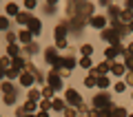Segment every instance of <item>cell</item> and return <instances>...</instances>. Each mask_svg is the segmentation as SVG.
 Returning a JSON list of instances; mask_svg holds the SVG:
<instances>
[{
  "instance_id": "6da1fadb",
  "label": "cell",
  "mask_w": 133,
  "mask_h": 117,
  "mask_svg": "<svg viewBox=\"0 0 133 117\" xmlns=\"http://www.w3.org/2000/svg\"><path fill=\"white\" fill-rule=\"evenodd\" d=\"M93 108H95V113H100V111H107V108H111L109 95H95V99H93Z\"/></svg>"
},
{
  "instance_id": "7a4b0ae2",
  "label": "cell",
  "mask_w": 133,
  "mask_h": 117,
  "mask_svg": "<svg viewBox=\"0 0 133 117\" xmlns=\"http://www.w3.org/2000/svg\"><path fill=\"white\" fill-rule=\"evenodd\" d=\"M102 38L115 47V44H120V38L122 35H120V31H115V29H104V31H102Z\"/></svg>"
},
{
  "instance_id": "3957f363",
  "label": "cell",
  "mask_w": 133,
  "mask_h": 117,
  "mask_svg": "<svg viewBox=\"0 0 133 117\" xmlns=\"http://www.w3.org/2000/svg\"><path fill=\"white\" fill-rule=\"evenodd\" d=\"M64 33H66V27H64V24H58V27H56V44H58L60 49L66 47V38H64Z\"/></svg>"
},
{
  "instance_id": "277c9868",
  "label": "cell",
  "mask_w": 133,
  "mask_h": 117,
  "mask_svg": "<svg viewBox=\"0 0 133 117\" xmlns=\"http://www.w3.org/2000/svg\"><path fill=\"white\" fill-rule=\"evenodd\" d=\"M66 102H71L73 106H82V97L78 95V91H73V89H66Z\"/></svg>"
},
{
  "instance_id": "5b68a950",
  "label": "cell",
  "mask_w": 133,
  "mask_h": 117,
  "mask_svg": "<svg viewBox=\"0 0 133 117\" xmlns=\"http://www.w3.org/2000/svg\"><path fill=\"white\" fill-rule=\"evenodd\" d=\"M111 71V64H107V62H102V64H98V66H93V71L91 73L95 75V77H104L107 73Z\"/></svg>"
},
{
  "instance_id": "8992f818",
  "label": "cell",
  "mask_w": 133,
  "mask_h": 117,
  "mask_svg": "<svg viewBox=\"0 0 133 117\" xmlns=\"http://www.w3.org/2000/svg\"><path fill=\"white\" fill-rule=\"evenodd\" d=\"M49 86H51L53 91H60V89H62V80H60V75L53 73V71H51V75H49Z\"/></svg>"
},
{
  "instance_id": "52a82bcc",
  "label": "cell",
  "mask_w": 133,
  "mask_h": 117,
  "mask_svg": "<svg viewBox=\"0 0 133 117\" xmlns=\"http://www.w3.org/2000/svg\"><path fill=\"white\" fill-rule=\"evenodd\" d=\"M118 53H124V47H122V44H115V47H109V49H107V53H104V55L109 57V60H113V57L118 55Z\"/></svg>"
},
{
  "instance_id": "ba28073f",
  "label": "cell",
  "mask_w": 133,
  "mask_h": 117,
  "mask_svg": "<svg viewBox=\"0 0 133 117\" xmlns=\"http://www.w3.org/2000/svg\"><path fill=\"white\" fill-rule=\"evenodd\" d=\"M31 38H33V35H31V31H29V29H22V31L18 33V40L24 44V47H27V44H31Z\"/></svg>"
},
{
  "instance_id": "9c48e42d",
  "label": "cell",
  "mask_w": 133,
  "mask_h": 117,
  "mask_svg": "<svg viewBox=\"0 0 133 117\" xmlns=\"http://www.w3.org/2000/svg\"><path fill=\"white\" fill-rule=\"evenodd\" d=\"M91 24H93L95 29H104L107 18H104V16H91Z\"/></svg>"
},
{
  "instance_id": "30bf717a",
  "label": "cell",
  "mask_w": 133,
  "mask_h": 117,
  "mask_svg": "<svg viewBox=\"0 0 133 117\" xmlns=\"http://www.w3.org/2000/svg\"><path fill=\"white\" fill-rule=\"evenodd\" d=\"M27 27H29V31H31V35H38L42 24H40V20H38V18H31V22H29Z\"/></svg>"
},
{
  "instance_id": "8fae6325",
  "label": "cell",
  "mask_w": 133,
  "mask_h": 117,
  "mask_svg": "<svg viewBox=\"0 0 133 117\" xmlns=\"http://www.w3.org/2000/svg\"><path fill=\"white\" fill-rule=\"evenodd\" d=\"M33 80H36V77H33L29 71H27V73H20V84H22V86H31Z\"/></svg>"
},
{
  "instance_id": "7c38bea8",
  "label": "cell",
  "mask_w": 133,
  "mask_h": 117,
  "mask_svg": "<svg viewBox=\"0 0 133 117\" xmlns=\"http://www.w3.org/2000/svg\"><path fill=\"white\" fill-rule=\"evenodd\" d=\"M118 20H120V24H131L133 22V16H131V11H120Z\"/></svg>"
},
{
  "instance_id": "4fadbf2b",
  "label": "cell",
  "mask_w": 133,
  "mask_h": 117,
  "mask_svg": "<svg viewBox=\"0 0 133 117\" xmlns=\"http://www.w3.org/2000/svg\"><path fill=\"white\" fill-rule=\"evenodd\" d=\"M5 77H9V80H14V77H20V69H16V66H9V69L5 71Z\"/></svg>"
},
{
  "instance_id": "5bb4252c",
  "label": "cell",
  "mask_w": 133,
  "mask_h": 117,
  "mask_svg": "<svg viewBox=\"0 0 133 117\" xmlns=\"http://www.w3.org/2000/svg\"><path fill=\"white\" fill-rule=\"evenodd\" d=\"M31 18H33V16H29L27 11H22V13H18V16H16V20H18L20 24H29V22H31Z\"/></svg>"
},
{
  "instance_id": "9a60e30c",
  "label": "cell",
  "mask_w": 133,
  "mask_h": 117,
  "mask_svg": "<svg viewBox=\"0 0 133 117\" xmlns=\"http://www.w3.org/2000/svg\"><path fill=\"white\" fill-rule=\"evenodd\" d=\"M62 66H64L66 71H69V69H73V66H76V57H73V55H66L64 60H62Z\"/></svg>"
},
{
  "instance_id": "2e32d148",
  "label": "cell",
  "mask_w": 133,
  "mask_h": 117,
  "mask_svg": "<svg viewBox=\"0 0 133 117\" xmlns=\"http://www.w3.org/2000/svg\"><path fill=\"white\" fill-rule=\"evenodd\" d=\"M111 115L113 117H127V111L122 106H111Z\"/></svg>"
},
{
  "instance_id": "e0dca14e",
  "label": "cell",
  "mask_w": 133,
  "mask_h": 117,
  "mask_svg": "<svg viewBox=\"0 0 133 117\" xmlns=\"http://www.w3.org/2000/svg\"><path fill=\"white\" fill-rule=\"evenodd\" d=\"M124 71H127L124 64H111V73H113V75H122Z\"/></svg>"
},
{
  "instance_id": "ac0fdd59",
  "label": "cell",
  "mask_w": 133,
  "mask_h": 117,
  "mask_svg": "<svg viewBox=\"0 0 133 117\" xmlns=\"http://www.w3.org/2000/svg\"><path fill=\"white\" fill-rule=\"evenodd\" d=\"M7 53H9V57H14V60H16L18 53H20V49L16 47V44H11V47H7Z\"/></svg>"
},
{
  "instance_id": "d6986e66",
  "label": "cell",
  "mask_w": 133,
  "mask_h": 117,
  "mask_svg": "<svg viewBox=\"0 0 133 117\" xmlns=\"http://www.w3.org/2000/svg\"><path fill=\"white\" fill-rule=\"evenodd\" d=\"M0 89L5 91V95H7V93H16V89H14V84H11V82H2V86H0Z\"/></svg>"
},
{
  "instance_id": "ffe728a7",
  "label": "cell",
  "mask_w": 133,
  "mask_h": 117,
  "mask_svg": "<svg viewBox=\"0 0 133 117\" xmlns=\"http://www.w3.org/2000/svg\"><path fill=\"white\" fill-rule=\"evenodd\" d=\"M51 108H53V111H64V102H62V99H53Z\"/></svg>"
},
{
  "instance_id": "44dd1931",
  "label": "cell",
  "mask_w": 133,
  "mask_h": 117,
  "mask_svg": "<svg viewBox=\"0 0 133 117\" xmlns=\"http://www.w3.org/2000/svg\"><path fill=\"white\" fill-rule=\"evenodd\" d=\"M84 84L87 86H98V77H95V75H89V77L84 80Z\"/></svg>"
},
{
  "instance_id": "7402d4cb",
  "label": "cell",
  "mask_w": 133,
  "mask_h": 117,
  "mask_svg": "<svg viewBox=\"0 0 133 117\" xmlns=\"http://www.w3.org/2000/svg\"><path fill=\"white\" fill-rule=\"evenodd\" d=\"M7 13L9 16H18V7H16L14 2H9V5H7Z\"/></svg>"
},
{
  "instance_id": "603a6c76",
  "label": "cell",
  "mask_w": 133,
  "mask_h": 117,
  "mask_svg": "<svg viewBox=\"0 0 133 117\" xmlns=\"http://www.w3.org/2000/svg\"><path fill=\"white\" fill-rule=\"evenodd\" d=\"M11 66H16V69H24V66H27V62H24L22 57H16V60H14V64H11Z\"/></svg>"
},
{
  "instance_id": "cb8c5ba5",
  "label": "cell",
  "mask_w": 133,
  "mask_h": 117,
  "mask_svg": "<svg viewBox=\"0 0 133 117\" xmlns=\"http://www.w3.org/2000/svg\"><path fill=\"white\" fill-rule=\"evenodd\" d=\"M16 38H18V35H16L14 31H7V44H9V47H11V44L16 42Z\"/></svg>"
},
{
  "instance_id": "d4e9b609",
  "label": "cell",
  "mask_w": 133,
  "mask_h": 117,
  "mask_svg": "<svg viewBox=\"0 0 133 117\" xmlns=\"http://www.w3.org/2000/svg\"><path fill=\"white\" fill-rule=\"evenodd\" d=\"M91 53H93V47H91V44H84V47H82V55H84V57H89Z\"/></svg>"
},
{
  "instance_id": "484cf974",
  "label": "cell",
  "mask_w": 133,
  "mask_h": 117,
  "mask_svg": "<svg viewBox=\"0 0 133 117\" xmlns=\"http://www.w3.org/2000/svg\"><path fill=\"white\" fill-rule=\"evenodd\" d=\"M51 95H53V89H51V86H44V89H42V97H44V99H49Z\"/></svg>"
},
{
  "instance_id": "4316f807",
  "label": "cell",
  "mask_w": 133,
  "mask_h": 117,
  "mask_svg": "<svg viewBox=\"0 0 133 117\" xmlns=\"http://www.w3.org/2000/svg\"><path fill=\"white\" fill-rule=\"evenodd\" d=\"M9 29V18H0V31H7Z\"/></svg>"
},
{
  "instance_id": "83f0119b",
  "label": "cell",
  "mask_w": 133,
  "mask_h": 117,
  "mask_svg": "<svg viewBox=\"0 0 133 117\" xmlns=\"http://www.w3.org/2000/svg\"><path fill=\"white\" fill-rule=\"evenodd\" d=\"M40 95H42L40 91H31V93H29V99H31V102H38V99H40Z\"/></svg>"
},
{
  "instance_id": "f1b7e54d",
  "label": "cell",
  "mask_w": 133,
  "mask_h": 117,
  "mask_svg": "<svg viewBox=\"0 0 133 117\" xmlns=\"http://www.w3.org/2000/svg\"><path fill=\"white\" fill-rule=\"evenodd\" d=\"M36 108H38V106H36V102H31V99H29V102L24 104V111H27V113H31V111H36Z\"/></svg>"
},
{
  "instance_id": "f546056e",
  "label": "cell",
  "mask_w": 133,
  "mask_h": 117,
  "mask_svg": "<svg viewBox=\"0 0 133 117\" xmlns=\"http://www.w3.org/2000/svg\"><path fill=\"white\" fill-rule=\"evenodd\" d=\"M80 66H82V69H91V57H82V60H80Z\"/></svg>"
},
{
  "instance_id": "4dcf8cb0",
  "label": "cell",
  "mask_w": 133,
  "mask_h": 117,
  "mask_svg": "<svg viewBox=\"0 0 133 117\" xmlns=\"http://www.w3.org/2000/svg\"><path fill=\"white\" fill-rule=\"evenodd\" d=\"M16 102V93H7L5 95V104H14Z\"/></svg>"
},
{
  "instance_id": "1f68e13d",
  "label": "cell",
  "mask_w": 133,
  "mask_h": 117,
  "mask_svg": "<svg viewBox=\"0 0 133 117\" xmlns=\"http://www.w3.org/2000/svg\"><path fill=\"white\" fill-rule=\"evenodd\" d=\"M98 86L100 89H107V86H109V80H107V77H98Z\"/></svg>"
},
{
  "instance_id": "d6a6232c",
  "label": "cell",
  "mask_w": 133,
  "mask_h": 117,
  "mask_svg": "<svg viewBox=\"0 0 133 117\" xmlns=\"http://www.w3.org/2000/svg\"><path fill=\"white\" fill-rule=\"evenodd\" d=\"M49 108H51V102L49 99H42L40 102V111H49Z\"/></svg>"
},
{
  "instance_id": "836d02e7",
  "label": "cell",
  "mask_w": 133,
  "mask_h": 117,
  "mask_svg": "<svg viewBox=\"0 0 133 117\" xmlns=\"http://www.w3.org/2000/svg\"><path fill=\"white\" fill-rule=\"evenodd\" d=\"M124 66H127L129 71H133V55H127V64Z\"/></svg>"
},
{
  "instance_id": "e575fe53",
  "label": "cell",
  "mask_w": 133,
  "mask_h": 117,
  "mask_svg": "<svg viewBox=\"0 0 133 117\" xmlns=\"http://www.w3.org/2000/svg\"><path fill=\"white\" fill-rule=\"evenodd\" d=\"M124 89H127V84H124V82H118V84H115V93H122Z\"/></svg>"
},
{
  "instance_id": "d590c367",
  "label": "cell",
  "mask_w": 133,
  "mask_h": 117,
  "mask_svg": "<svg viewBox=\"0 0 133 117\" xmlns=\"http://www.w3.org/2000/svg\"><path fill=\"white\" fill-rule=\"evenodd\" d=\"M78 113L73 111V108H64V117H76Z\"/></svg>"
},
{
  "instance_id": "8d00e7d4",
  "label": "cell",
  "mask_w": 133,
  "mask_h": 117,
  "mask_svg": "<svg viewBox=\"0 0 133 117\" xmlns=\"http://www.w3.org/2000/svg\"><path fill=\"white\" fill-rule=\"evenodd\" d=\"M0 66H2V69H7V66H9V55H7V57H2V60H0Z\"/></svg>"
},
{
  "instance_id": "74e56055",
  "label": "cell",
  "mask_w": 133,
  "mask_h": 117,
  "mask_svg": "<svg viewBox=\"0 0 133 117\" xmlns=\"http://www.w3.org/2000/svg\"><path fill=\"white\" fill-rule=\"evenodd\" d=\"M27 51L29 53H36V51H38V47H36V44H27Z\"/></svg>"
},
{
  "instance_id": "f35d334b",
  "label": "cell",
  "mask_w": 133,
  "mask_h": 117,
  "mask_svg": "<svg viewBox=\"0 0 133 117\" xmlns=\"http://www.w3.org/2000/svg\"><path fill=\"white\" fill-rule=\"evenodd\" d=\"M24 7H27V9H33V7H36V2H33V0H27V2H24Z\"/></svg>"
},
{
  "instance_id": "ab89813d",
  "label": "cell",
  "mask_w": 133,
  "mask_h": 117,
  "mask_svg": "<svg viewBox=\"0 0 133 117\" xmlns=\"http://www.w3.org/2000/svg\"><path fill=\"white\" fill-rule=\"evenodd\" d=\"M127 84H131V86H133V71L127 75Z\"/></svg>"
},
{
  "instance_id": "60d3db41",
  "label": "cell",
  "mask_w": 133,
  "mask_h": 117,
  "mask_svg": "<svg viewBox=\"0 0 133 117\" xmlns=\"http://www.w3.org/2000/svg\"><path fill=\"white\" fill-rule=\"evenodd\" d=\"M127 55H133V42H131V44L127 47Z\"/></svg>"
},
{
  "instance_id": "b9f144b4",
  "label": "cell",
  "mask_w": 133,
  "mask_h": 117,
  "mask_svg": "<svg viewBox=\"0 0 133 117\" xmlns=\"http://www.w3.org/2000/svg\"><path fill=\"white\" fill-rule=\"evenodd\" d=\"M133 9V0H129V2H127V11H131Z\"/></svg>"
},
{
  "instance_id": "7bdbcfd3",
  "label": "cell",
  "mask_w": 133,
  "mask_h": 117,
  "mask_svg": "<svg viewBox=\"0 0 133 117\" xmlns=\"http://www.w3.org/2000/svg\"><path fill=\"white\" fill-rule=\"evenodd\" d=\"M38 117H49V113H47V111H40V113H38Z\"/></svg>"
},
{
  "instance_id": "ee69618b",
  "label": "cell",
  "mask_w": 133,
  "mask_h": 117,
  "mask_svg": "<svg viewBox=\"0 0 133 117\" xmlns=\"http://www.w3.org/2000/svg\"><path fill=\"white\" fill-rule=\"evenodd\" d=\"M5 71H7V69H2V66H0V80L5 77Z\"/></svg>"
},
{
  "instance_id": "f6af8a7d",
  "label": "cell",
  "mask_w": 133,
  "mask_h": 117,
  "mask_svg": "<svg viewBox=\"0 0 133 117\" xmlns=\"http://www.w3.org/2000/svg\"><path fill=\"white\" fill-rule=\"evenodd\" d=\"M129 29H131V31H133V22H131V24H129Z\"/></svg>"
},
{
  "instance_id": "bcb514c9",
  "label": "cell",
  "mask_w": 133,
  "mask_h": 117,
  "mask_svg": "<svg viewBox=\"0 0 133 117\" xmlns=\"http://www.w3.org/2000/svg\"><path fill=\"white\" fill-rule=\"evenodd\" d=\"M24 117H33V115H24Z\"/></svg>"
},
{
  "instance_id": "7dc6e473",
  "label": "cell",
  "mask_w": 133,
  "mask_h": 117,
  "mask_svg": "<svg viewBox=\"0 0 133 117\" xmlns=\"http://www.w3.org/2000/svg\"><path fill=\"white\" fill-rule=\"evenodd\" d=\"M129 117H133V115H129Z\"/></svg>"
},
{
  "instance_id": "c3c4849f",
  "label": "cell",
  "mask_w": 133,
  "mask_h": 117,
  "mask_svg": "<svg viewBox=\"0 0 133 117\" xmlns=\"http://www.w3.org/2000/svg\"><path fill=\"white\" fill-rule=\"evenodd\" d=\"M0 60H2V57H0Z\"/></svg>"
}]
</instances>
